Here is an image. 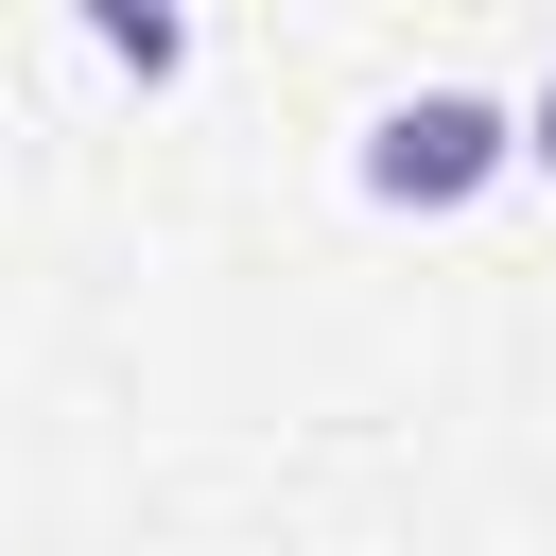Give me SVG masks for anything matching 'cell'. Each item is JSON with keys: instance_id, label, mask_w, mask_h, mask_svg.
Returning a JSON list of instances; mask_svg holds the SVG:
<instances>
[{"instance_id": "1", "label": "cell", "mask_w": 556, "mask_h": 556, "mask_svg": "<svg viewBox=\"0 0 556 556\" xmlns=\"http://www.w3.org/2000/svg\"><path fill=\"white\" fill-rule=\"evenodd\" d=\"M504 156H521V122H504L486 87H417V104L365 122V208H469Z\"/></svg>"}, {"instance_id": "2", "label": "cell", "mask_w": 556, "mask_h": 556, "mask_svg": "<svg viewBox=\"0 0 556 556\" xmlns=\"http://www.w3.org/2000/svg\"><path fill=\"white\" fill-rule=\"evenodd\" d=\"M70 17H87L139 87H174V70H191V17H174V0H70Z\"/></svg>"}, {"instance_id": "3", "label": "cell", "mask_w": 556, "mask_h": 556, "mask_svg": "<svg viewBox=\"0 0 556 556\" xmlns=\"http://www.w3.org/2000/svg\"><path fill=\"white\" fill-rule=\"evenodd\" d=\"M521 156H539V174H556V87H539V104H521Z\"/></svg>"}]
</instances>
